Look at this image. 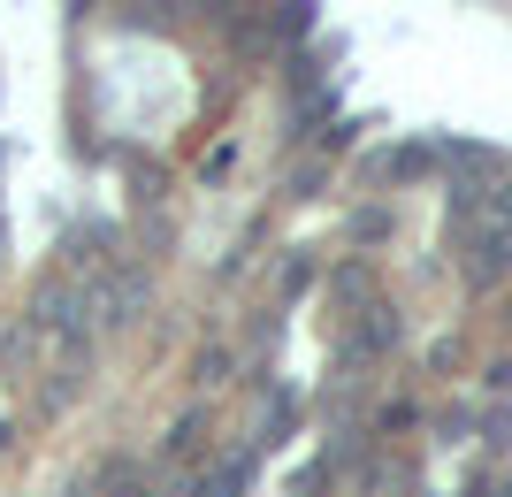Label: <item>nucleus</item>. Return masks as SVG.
I'll return each instance as SVG.
<instances>
[{
    "mask_svg": "<svg viewBox=\"0 0 512 497\" xmlns=\"http://www.w3.org/2000/svg\"><path fill=\"white\" fill-rule=\"evenodd\" d=\"M505 268H512V184H497L467 215V283L490 291V283H505Z\"/></svg>",
    "mask_w": 512,
    "mask_h": 497,
    "instance_id": "f257e3e1",
    "label": "nucleus"
},
{
    "mask_svg": "<svg viewBox=\"0 0 512 497\" xmlns=\"http://www.w3.org/2000/svg\"><path fill=\"white\" fill-rule=\"evenodd\" d=\"M245 482H253V452H230L199 475V497H245Z\"/></svg>",
    "mask_w": 512,
    "mask_h": 497,
    "instance_id": "f03ea898",
    "label": "nucleus"
},
{
    "mask_svg": "<svg viewBox=\"0 0 512 497\" xmlns=\"http://www.w3.org/2000/svg\"><path fill=\"white\" fill-rule=\"evenodd\" d=\"M299 497H314V482H306V490H299Z\"/></svg>",
    "mask_w": 512,
    "mask_h": 497,
    "instance_id": "7ed1b4c3",
    "label": "nucleus"
}]
</instances>
